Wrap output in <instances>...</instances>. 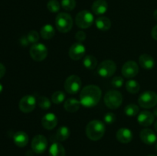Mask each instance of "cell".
Instances as JSON below:
<instances>
[{"label": "cell", "mask_w": 157, "mask_h": 156, "mask_svg": "<svg viewBox=\"0 0 157 156\" xmlns=\"http://www.w3.org/2000/svg\"><path fill=\"white\" fill-rule=\"evenodd\" d=\"M83 64L88 70H94L98 66V60L93 55H87L83 60Z\"/></svg>", "instance_id": "obj_26"}, {"label": "cell", "mask_w": 157, "mask_h": 156, "mask_svg": "<svg viewBox=\"0 0 157 156\" xmlns=\"http://www.w3.org/2000/svg\"><path fill=\"white\" fill-rule=\"evenodd\" d=\"M156 150L157 151V141H156Z\"/></svg>", "instance_id": "obj_44"}, {"label": "cell", "mask_w": 157, "mask_h": 156, "mask_svg": "<svg viewBox=\"0 0 157 156\" xmlns=\"http://www.w3.org/2000/svg\"><path fill=\"white\" fill-rule=\"evenodd\" d=\"M81 84L82 82L79 76L77 75H71L65 80L64 90L69 94H75L81 90Z\"/></svg>", "instance_id": "obj_8"}, {"label": "cell", "mask_w": 157, "mask_h": 156, "mask_svg": "<svg viewBox=\"0 0 157 156\" xmlns=\"http://www.w3.org/2000/svg\"><path fill=\"white\" fill-rule=\"evenodd\" d=\"M116 116L113 113H107L105 116H104V120L106 123L112 124L116 121Z\"/></svg>", "instance_id": "obj_35"}, {"label": "cell", "mask_w": 157, "mask_h": 156, "mask_svg": "<svg viewBox=\"0 0 157 156\" xmlns=\"http://www.w3.org/2000/svg\"><path fill=\"white\" fill-rule=\"evenodd\" d=\"M151 35L153 37V39H155L156 41H157V25L154 26L152 29V32H151Z\"/></svg>", "instance_id": "obj_38"}, {"label": "cell", "mask_w": 157, "mask_h": 156, "mask_svg": "<svg viewBox=\"0 0 157 156\" xmlns=\"http://www.w3.org/2000/svg\"><path fill=\"white\" fill-rule=\"evenodd\" d=\"M55 35V28L50 24H44L40 31V35L45 40H49L53 38Z\"/></svg>", "instance_id": "obj_24"}, {"label": "cell", "mask_w": 157, "mask_h": 156, "mask_svg": "<svg viewBox=\"0 0 157 156\" xmlns=\"http://www.w3.org/2000/svg\"><path fill=\"white\" fill-rule=\"evenodd\" d=\"M124 84V79L121 76H115L111 80V85L115 88H120Z\"/></svg>", "instance_id": "obj_34"}, {"label": "cell", "mask_w": 157, "mask_h": 156, "mask_svg": "<svg viewBox=\"0 0 157 156\" xmlns=\"http://www.w3.org/2000/svg\"><path fill=\"white\" fill-rule=\"evenodd\" d=\"M153 115H154L155 116H156V117H157V107H156V108L153 110Z\"/></svg>", "instance_id": "obj_41"}, {"label": "cell", "mask_w": 157, "mask_h": 156, "mask_svg": "<svg viewBox=\"0 0 157 156\" xmlns=\"http://www.w3.org/2000/svg\"><path fill=\"white\" fill-rule=\"evenodd\" d=\"M117 70V65L111 60L102 61L98 67V73L104 78H108L113 76Z\"/></svg>", "instance_id": "obj_7"}, {"label": "cell", "mask_w": 157, "mask_h": 156, "mask_svg": "<svg viewBox=\"0 0 157 156\" xmlns=\"http://www.w3.org/2000/svg\"><path fill=\"white\" fill-rule=\"evenodd\" d=\"M102 92L96 85H87L83 88L80 94L81 104L87 108H91L100 102Z\"/></svg>", "instance_id": "obj_1"}, {"label": "cell", "mask_w": 157, "mask_h": 156, "mask_svg": "<svg viewBox=\"0 0 157 156\" xmlns=\"http://www.w3.org/2000/svg\"><path fill=\"white\" fill-rule=\"evenodd\" d=\"M38 104L41 110H47L48 109H50L51 106H52V102L49 100L48 98H47L46 96H40L38 99Z\"/></svg>", "instance_id": "obj_29"}, {"label": "cell", "mask_w": 157, "mask_h": 156, "mask_svg": "<svg viewBox=\"0 0 157 156\" xmlns=\"http://www.w3.org/2000/svg\"><path fill=\"white\" fill-rule=\"evenodd\" d=\"M139 106L136 104H129L124 108V113L128 116H135L139 113Z\"/></svg>", "instance_id": "obj_28"}, {"label": "cell", "mask_w": 157, "mask_h": 156, "mask_svg": "<svg viewBox=\"0 0 157 156\" xmlns=\"http://www.w3.org/2000/svg\"><path fill=\"white\" fill-rule=\"evenodd\" d=\"M95 24L100 31L107 32L111 27V21H110V18H108L107 17L101 16L98 17L95 20Z\"/></svg>", "instance_id": "obj_21"}, {"label": "cell", "mask_w": 157, "mask_h": 156, "mask_svg": "<svg viewBox=\"0 0 157 156\" xmlns=\"http://www.w3.org/2000/svg\"><path fill=\"white\" fill-rule=\"evenodd\" d=\"M141 141L147 145H151L156 142L157 136L154 132L150 128H144L140 133Z\"/></svg>", "instance_id": "obj_15"}, {"label": "cell", "mask_w": 157, "mask_h": 156, "mask_svg": "<svg viewBox=\"0 0 157 156\" xmlns=\"http://www.w3.org/2000/svg\"><path fill=\"white\" fill-rule=\"evenodd\" d=\"M85 131L89 139L92 141H98L105 133V125L102 121L94 119L87 124Z\"/></svg>", "instance_id": "obj_2"}, {"label": "cell", "mask_w": 157, "mask_h": 156, "mask_svg": "<svg viewBox=\"0 0 157 156\" xmlns=\"http://www.w3.org/2000/svg\"><path fill=\"white\" fill-rule=\"evenodd\" d=\"M85 52V46L81 42H76L71 46L68 54L71 59L73 61H78L84 58Z\"/></svg>", "instance_id": "obj_12"}, {"label": "cell", "mask_w": 157, "mask_h": 156, "mask_svg": "<svg viewBox=\"0 0 157 156\" xmlns=\"http://www.w3.org/2000/svg\"><path fill=\"white\" fill-rule=\"evenodd\" d=\"M61 7L67 12H71L73 10L76 6L75 0H61Z\"/></svg>", "instance_id": "obj_31"}, {"label": "cell", "mask_w": 157, "mask_h": 156, "mask_svg": "<svg viewBox=\"0 0 157 156\" xmlns=\"http://www.w3.org/2000/svg\"><path fill=\"white\" fill-rule=\"evenodd\" d=\"M64 107L66 111L69 113H75L79 110L81 107V102L75 98H69L64 102Z\"/></svg>", "instance_id": "obj_22"}, {"label": "cell", "mask_w": 157, "mask_h": 156, "mask_svg": "<svg viewBox=\"0 0 157 156\" xmlns=\"http://www.w3.org/2000/svg\"><path fill=\"white\" fill-rule=\"evenodd\" d=\"M155 116L150 111H143L138 115V123L144 127H148L154 122Z\"/></svg>", "instance_id": "obj_16"}, {"label": "cell", "mask_w": 157, "mask_h": 156, "mask_svg": "<svg viewBox=\"0 0 157 156\" xmlns=\"http://www.w3.org/2000/svg\"><path fill=\"white\" fill-rule=\"evenodd\" d=\"M153 17H154L155 19H156L157 21V9H156V10H155L154 13H153Z\"/></svg>", "instance_id": "obj_40"}, {"label": "cell", "mask_w": 157, "mask_h": 156, "mask_svg": "<svg viewBox=\"0 0 157 156\" xmlns=\"http://www.w3.org/2000/svg\"><path fill=\"white\" fill-rule=\"evenodd\" d=\"M20 41H21V44L24 46H27L29 43V41H28L27 37H22V38H21V40H20Z\"/></svg>", "instance_id": "obj_39"}, {"label": "cell", "mask_w": 157, "mask_h": 156, "mask_svg": "<svg viewBox=\"0 0 157 156\" xmlns=\"http://www.w3.org/2000/svg\"><path fill=\"white\" fill-rule=\"evenodd\" d=\"M149 156H154V155H149Z\"/></svg>", "instance_id": "obj_45"}, {"label": "cell", "mask_w": 157, "mask_h": 156, "mask_svg": "<svg viewBox=\"0 0 157 156\" xmlns=\"http://www.w3.org/2000/svg\"><path fill=\"white\" fill-rule=\"evenodd\" d=\"M126 89L130 93H136L140 91V86L137 81L134 80H130L126 83Z\"/></svg>", "instance_id": "obj_27"}, {"label": "cell", "mask_w": 157, "mask_h": 156, "mask_svg": "<svg viewBox=\"0 0 157 156\" xmlns=\"http://www.w3.org/2000/svg\"><path fill=\"white\" fill-rule=\"evenodd\" d=\"M36 106V99L32 95H26L23 96L19 101L18 107L20 110L25 113H29L33 111Z\"/></svg>", "instance_id": "obj_11"}, {"label": "cell", "mask_w": 157, "mask_h": 156, "mask_svg": "<svg viewBox=\"0 0 157 156\" xmlns=\"http://www.w3.org/2000/svg\"><path fill=\"white\" fill-rule=\"evenodd\" d=\"M154 128L155 129H156V131L157 132V121H156V122H155L154 124Z\"/></svg>", "instance_id": "obj_43"}, {"label": "cell", "mask_w": 157, "mask_h": 156, "mask_svg": "<svg viewBox=\"0 0 157 156\" xmlns=\"http://www.w3.org/2000/svg\"><path fill=\"white\" fill-rule=\"evenodd\" d=\"M65 99V94L62 91H56L52 94V100L55 104H61Z\"/></svg>", "instance_id": "obj_30"}, {"label": "cell", "mask_w": 157, "mask_h": 156, "mask_svg": "<svg viewBox=\"0 0 157 156\" xmlns=\"http://www.w3.org/2000/svg\"><path fill=\"white\" fill-rule=\"evenodd\" d=\"M139 64L141 67L147 70H150L153 68L155 65L154 59L152 56L147 54H143L139 58Z\"/></svg>", "instance_id": "obj_19"}, {"label": "cell", "mask_w": 157, "mask_h": 156, "mask_svg": "<svg viewBox=\"0 0 157 156\" xmlns=\"http://www.w3.org/2000/svg\"><path fill=\"white\" fill-rule=\"evenodd\" d=\"M47 8L48 11H50L52 13H56L60 10L61 4L58 0H50L47 4Z\"/></svg>", "instance_id": "obj_32"}, {"label": "cell", "mask_w": 157, "mask_h": 156, "mask_svg": "<svg viewBox=\"0 0 157 156\" xmlns=\"http://www.w3.org/2000/svg\"><path fill=\"white\" fill-rule=\"evenodd\" d=\"M64 146L59 142H54L49 148V156H65Z\"/></svg>", "instance_id": "obj_23"}, {"label": "cell", "mask_w": 157, "mask_h": 156, "mask_svg": "<svg viewBox=\"0 0 157 156\" xmlns=\"http://www.w3.org/2000/svg\"><path fill=\"white\" fill-rule=\"evenodd\" d=\"M29 53L34 61L39 62V61H44L47 58L48 49L44 44H41V43H36L31 47Z\"/></svg>", "instance_id": "obj_9"}, {"label": "cell", "mask_w": 157, "mask_h": 156, "mask_svg": "<svg viewBox=\"0 0 157 156\" xmlns=\"http://www.w3.org/2000/svg\"><path fill=\"white\" fill-rule=\"evenodd\" d=\"M2 90H3V86L1 84H0V93H1L2 92Z\"/></svg>", "instance_id": "obj_42"}, {"label": "cell", "mask_w": 157, "mask_h": 156, "mask_svg": "<svg viewBox=\"0 0 157 156\" xmlns=\"http://www.w3.org/2000/svg\"><path fill=\"white\" fill-rule=\"evenodd\" d=\"M138 102L144 109L153 108L157 105V93L151 90L144 92L138 98Z\"/></svg>", "instance_id": "obj_5"}, {"label": "cell", "mask_w": 157, "mask_h": 156, "mask_svg": "<svg viewBox=\"0 0 157 156\" xmlns=\"http://www.w3.org/2000/svg\"><path fill=\"white\" fill-rule=\"evenodd\" d=\"M41 125L45 129H53L58 125V118L54 113H47L41 119Z\"/></svg>", "instance_id": "obj_14"}, {"label": "cell", "mask_w": 157, "mask_h": 156, "mask_svg": "<svg viewBox=\"0 0 157 156\" xmlns=\"http://www.w3.org/2000/svg\"><path fill=\"white\" fill-rule=\"evenodd\" d=\"M6 67H5V66L3 65L2 64L0 63V79L4 76V75L6 74Z\"/></svg>", "instance_id": "obj_37"}, {"label": "cell", "mask_w": 157, "mask_h": 156, "mask_svg": "<svg viewBox=\"0 0 157 156\" xmlns=\"http://www.w3.org/2000/svg\"><path fill=\"white\" fill-rule=\"evenodd\" d=\"M92 12L95 15H101L105 13L108 9V4L106 0H96L92 5Z\"/></svg>", "instance_id": "obj_18"}, {"label": "cell", "mask_w": 157, "mask_h": 156, "mask_svg": "<svg viewBox=\"0 0 157 156\" xmlns=\"http://www.w3.org/2000/svg\"><path fill=\"white\" fill-rule=\"evenodd\" d=\"M116 137L120 142L123 144H127L131 142L133 136L130 129L127 128H121L117 132Z\"/></svg>", "instance_id": "obj_17"}, {"label": "cell", "mask_w": 157, "mask_h": 156, "mask_svg": "<svg viewBox=\"0 0 157 156\" xmlns=\"http://www.w3.org/2000/svg\"><path fill=\"white\" fill-rule=\"evenodd\" d=\"M55 25L60 32L67 33L73 27V19L69 14L61 12L55 18Z\"/></svg>", "instance_id": "obj_3"}, {"label": "cell", "mask_w": 157, "mask_h": 156, "mask_svg": "<svg viewBox=\"0 0 157 156\" xmlns=\"http://www.w3.org/2000/svg\"><path fill=\"white\" fill-rule=\"evenodd\" d=\"M26 37H27L29 42L32 43V44H33L38 43V41H39V38H40L39 34L35 30H32L31 31V32H29Z\"/></svg>", "instance_id": "obj_33"}, {"label": "cell", "mask_w": 157, "mask_h": 156, "mask_svg": "<svg viewBox=\"0 0 157 156\" xmlns=\"http://www.w3.org/2000/svg\"><path fill=\"white\" fill-rule=\"evenodd\" d=\"M48 148V140L45 136L37 135L32 141V148L36 154H42Z\"/></svg>", "instance_id": "obj_10"}, {"label": "cell", "mask_w": 157, "mask_h": 156, "mask_svg": "<svg viewBox=\"0 0 157 156\" xmlns=\"http://www.w3.org/2000/svg\"><path fill=\"white\" fill-rule=\"evenodd\" d=\"M139 66L135 61H127L122 67V74L126 78H133L138 74Z\"/></svg>", "instance_id": "obj_13"}, {"label": "cell", "mask_w": 157, "mask_h": 156, "mask_svg": "<svg viewBox=\"0 0 157 156\" xmlns=\"http://www.w3.org/2000/svg\"><path fill=\"white\" fill-rule=\"evenodd\" d=\"M14 143L18 147L22 148L27 145L29 143V136L25 132H17L13 136Z\"/></svg>", "instance_id": "obj_20"}, {"label": "cell", "mask_w": 157, "mask_h": 156, "mask_svg": "<svg viewBox=\"0 0 157 156\" xmlns=\"http://www.w3.org/2000/svg\"><path fill=\"white\" fill-rule=\"evenodd\" d=\"M104 102L108 108L116 110L119 108L123 102V96L117 90H109L104 96Z\"/></svg>", "instance_id": "obj_4"}, {"label": "cell", "mask_w": 157, "mask_h": 156, "mask_svg": "<svg viewBox=\"0 0 157 156\" xmlns=\"http://www.w3.org/2000/svg\"><path fill=\"white\" fill-rule=\"evenodd\" d=\"M75 39L78 42H83L86 39V34L83 31H78L75 35Z\"/></svg>", "instance_id": "obj_36"}, {"label": "cell", "mask_w": 157, "mask_h": 156, "mask_svg": "<svg viewBox=\"0 0 157 156\" xmlns=\"http://www.w3.org/2000/svg\"><path fill=\"white\" fill-rule=\"evenodd\" d=\"M70 129L67 128V126H61L56 132V139L57 140L60 141V142H63V141L67 140L70 136Z\"/></svg>", "instance_id": "obj_25"}, {"label": "cell", "mask_w": 157, "mask_h": 156, "mask_svg": "<svg viewBox=\"0 0 157 156\" xmlns=\"http://www.w3.org/2000/svg\"><path fill=\"white\" fill-rule=\"evenodd\" d=\"M94 18L93 14L88 10H83L78 12L75 18V23L80 28H88L93 24Z\"/></svg>", "instance_id": "obj_6"}]
</instances>
